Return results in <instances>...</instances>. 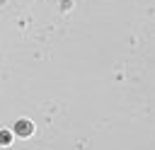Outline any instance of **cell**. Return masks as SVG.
Listing matches in <instances>:
<instances>
[{
	"mask_svg": "<svg viewBox=\"0 0 155 150\" xmlns=\"http://www.w3.org/2000/svg\"><path fill=\"white\" fill-rule=\"evenodd\" d=\"M34 123L29 121V119H19L17 123H15V128H12V135H17V138H31L34 135Z\"/></svg>",
	"mask_w": 155,
	"mask_h": 150,
	"instance_id": "obj_1",
	"label": "cell"
},
{
	"mask_svg": "<svg viewBox=\"0 0 155 150\" xmlns=\"http://www.w3.org/2000/svg\"><path fill=\"white\" fill-rule=\"evenodd\" d=\"M10 143H12V133L10 131H2L0 133V145H10Z\"/></svg>",
	"mask_w": 155,
	"mask_h": 150,
	"instance_id": "obj_2",
	"label": "cell"
}]
</instances>
